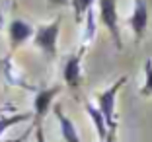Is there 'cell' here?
Returning a JSON list of instances; mask_svg holds the SVG:
<instances>
[{
	"label": "cell",
	"instance_id": "cell-1",
	"mask_svg": "<svg viewBox=\"0 0 152 142\" xmlns=\"http://www.w3.org/2000/svg\"><path fill=\"white\" fill-rule=\"evenodd\" d=\"M58 31H61V16L53 20L49 23H43L35 29V35H33V45L45 55L47 60H53L58 53Z\"/></svg>",
	"mask_w": 152,
	"mask_h": 142
},
{
	"label": "cell",
	"instance_id": "cell-2",
	"mask_svg": "<svg viewBox=\"0 0 152 142\" xmlns=\"http://www.w3.org/2000/svg\"><path fill=\"white\" fill-rule=\"evenodd\" d=\"M125 82H127V76H121L119 80H115L107 90H103L102 93H98V107H99V111L103 113L105 121H107L109 129L117 127V121H115V101H117V93H119V90L125 86Z\"/></svg>",
	"mask_w": 152,
	"mask_h": 142
},
{
	"label": "cell",
	"instance_id": "cell-3",
	"mask_svg": "<svg viewBox=\"0 0 152 142\" xmlns=\"http://www.w3.org/2000/svg\"><path fill=\"white\" fill-rule=\"evenodd\" d=\"M99 22L107 27L109 35H111L115 49L121 51V31H119V14H117V0H99Z\"/></svg>",
	"mask_w": 152,
	"mask_h": 142
},
{
	"label": "cell",
	"instance_id": "cell-4",
	"mask_svg": "<svg viewBox=\"0 0 152 142\" xmlns=\"http://www.w3.org/2000/svg\"><path fill=\"white\" fill-rule=\"evenodd\" d=\"M33 35H35V27L31 25V23L23 22V20H12V22L8 23V39H10V49H12V53L18 47H22L26 41L33 39Z\"/></svg>",
	"mask_w": 152,
	"mask_h": 142
},
{
	"label": "cell",
	"instance_id": "cell-5",
	"mask_svg": "<svg viewBox=\"0 0 152 142\" xmlns=\"http://www.w3.org/2000/svg\"><path fill=\"white\" fill-rule=\"evenodd\" d=\"M129 25L134 33V39L140 41L146 33L148 27V4L146 0H134L133 2V14L129 18Z\"/></svg>",
	"mask_w": 152,
	"mask_h": 142
},
{
	"label": "cell",
	"instance_id": "cell-6",
	"mask_svg": "<svg viewBox=\"0 0 152 142\" xmlns=\"http://www.w3.org/2000/svg\"><path fill=\"white\" fill-rule=\"evenodd\" d=\"M61 92V86H53V88H45L35 92V98H33V117H35V123H41L45 119V115L49 113L51 105H53V99L58 95Z\"/></svg>",
	"mask_w": 152,
	"mask_h": 142
},
{
	"label": "cell",
	"instance_id": "cell-7",
	"mask_svg": "<svg viewBox=\"0 0 152 142\" xmlns=\"http://www.w3.org/2000/svg\"><path fill=\"white\" fill-rule=\"evenodd\" d=\"M82 55L84 53H74L64 60V66H63V78L66 82L68 88L76 90L80 86V80H82V68H80V62H82Z\"/></svg>",
	"mask_w": 152,
	"mask_h": 142
},
{
	"label": "cell",
	"instance_id": "cell-8",
	"mask_svg": "<svg viewBox=\"0 0 152 142\" xmlns=\"http://www.w3.org/2000/svg\"><path fill=\"white\" fill-rule=\"evenodd\" d=\"M53 111H55V117H57V121H58V127H61V136H63V140L64 142H82V138H80V134H78V130H76L72 119L63 113L61 105H55Z\"/></svg>",
	"mask_w": 152,
	"mask_h": 142
},
{
	"label": "cell",
	"instance_id": "cell-9",
	"mask_svg": "<svg viewBox=\"0 0 152 142\" xmlns=\"http://www.w3.org/2000/svg\"><path fill=\"white\" fill-rule=\"evenodd\" d=\"M84 107H86V113H88V117L92 119V123H94V127H96V133H98L99 142L105 140V138H107V134H109V127H107V121H105L103 113L99 111L98 105H94V103H90V101H86Z\"/></svg>",
	"mask_w": 152,
	"mask_h": 142
},
{
	"label": "cell",
	"instance_id": "cell-10",
	"mask_svg": "<svg viewBox=\"0 0 152 142\" xmlns=\"http://www.w3.org/2000/svg\"><path fill=\"white\" fill-rule=\"evenodd\" d=\"M0 66L4 68V78L10 82V84L22 86V88H26V90H31V86L27 84V82H23L22 74H18V70H16V64H14L12 57H6L4 60H0ZM31 92H35V90H31Z\"/></svg>",
	"mask_w": 152,
	"mask_h": 142
},
{
	"label": "cell",
	"instance_id": "cell-11",
	"mask_svg": "<svg viewBox=\"0 0 152 142\" xmlns=\"http://www.w3.org/2000/svg\"><path fill=\"white\" fill-rule=\"evenodd\" d=\"M96 37V14L94 10H88L86 14V23H84V29H82V45H80V53H86V49L90 47V43L94 41Z\"/></svg>",
	"mask_w": 152,
	"mask_h": 142
},
{
	"label": "cell",
	"instance_id": "cell-12",
	"mask_svg": "<svg viewBox=\"0 0 152 142\" xmlns=\"http://www.w3.org/2000/svg\"><path fill=\"white\" fill-rule=\"evenodd\" d=\"M31 117V113H16V115H4L0 117V136L6 133V130H10L14 127V125L22 123V121H27Z\"/></svg>",
	"mask_w": 152,
	"mask_h": 142
},
{
	"label": "cell",
	"instance_id": "cell-13",
	"mask_svg": "<svg viewBox=\"0 0 152 142\" xmlns=\"http://www.w3.org/2000/svg\"><path fill=\"white\" fill-rule=\"evenodd\" d=\"M94 2L96 0H70L76 22H82V18H86V14H88V10H92Z\"/></svg>",
	"mask_w": 152,
	"mask_h": 142
},
{
	"label": "cell",
	"instance_id": "cell-14",
	"mask_svg": "<svg viewBox=\"0 0 152 142\" xmlns=\"http://www.w3.org/2000/svg\"><path fill=\"white\" fill-rule=\"evenodd\" d=\"M140 95H152V58H146L144 62V84L140 88Z\"/></svg>",
	"mask_w": 152,
	"mask_h": 142
},
{
	"label": "cell",
	"instance_id": "cell-15",
	"mask_svg": "<svg viewBox=\"0 0 152 142\" xmlns=\"http://www.w3.org/2000/svg\"><path fill=\"white\" fill-rule=\"evenodd\" d=\"M35 142H45V133L41 123H35Z\"/></svg>",
	"mask_w": 152,
	"mask_h": 142
},
{
	"label": "cell",
	"instance_id": "cell-16",
	"mask_svg": "<svg viewBox=\"0 0 152 142\" xmlns=\"http://www.w3.org/2000/svg\"><path fill=\"white\" fill-rule=\"evenodd\" d=\"M102 142H117V127L109 129V134H107V138H105V140H102Z\"/></svg>",
	"mask_w": 152,
	"mask_h": 142
},
{
	"label": "cell",
	"instance_id": "cell-17",
	"mask_svg": "<svg viewBox=\"0 0 152 142\" xmlns=\"http://www.w3.org/2000/svg\"><path fill=\"white\" fill-rule=\"evenodd\" d=\"M51 4H58V6H64V4H68V0H49Z\"/></svg>",
	"mask_w": 152,
	"mask_h": 142
},
{
	"label": "cell",
	"instance_id": "cell-18",
	"mask_svg": "<svg viewBox=\"0 0 152 142\" xmlns=\"http://www.w3.org/2000/svg\"><path fill=\"white\" fill-rule=\"evenodd\" d=\"M4 27V18H2V14H0V29Z\"/></svg>",
	"mask_w": 152,
	"mask_h": 142
}]
</instances>
